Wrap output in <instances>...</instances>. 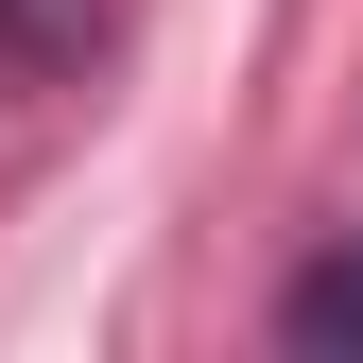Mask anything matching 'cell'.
Listing matches in <instances>:
<instances>
[{"mask_svg": "<svg viewBox=\"0 0 363 363\" xmlns=\"http://www.w3.org/2000/svg\"><path fill=\"white\" fill-rule=\"evenodd\" d=\"M294 346H363V242L294 277Z\"/></svg>", "mask_w": 363, "mask_h": 363, "instance_id": "1", "label": "cell"}]
</instances>
